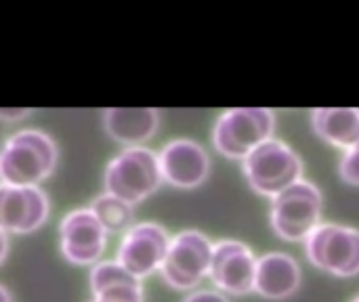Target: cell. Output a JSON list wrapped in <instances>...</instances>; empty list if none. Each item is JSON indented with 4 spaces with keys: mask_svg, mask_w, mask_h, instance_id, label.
Instances as JSON below:
<instances>
[{
    "mask_svg": "<svg viewBox=\"0 0 359 302\" xmlns=\"http://www.w3.org/2000/svg\"><path fill=\"white\" fill-rule=\"evenodd\" d=\"M61 238V254L72 265H97L105 252L107 231L99 223V219L88 210L69 212L59 227Z\"/></svg>",
    "mask_w": 359,
    "mask_h": 302,
    "instance_id": "obj_9",
    "label": "cell"
},
{
    "mask_svg": "<svg viewBox=\"0 0 359 302\" xmlns=\"http://www.w3.org/2000/svg\"><path fill=\"white\" fill-rule=\"evenodd\" d=\"M6 252H8V240H6V233L0 229V263L4 261Z\"/></svg>",
    "mask_w": 359,
    "mask_h": 302,
    "instance_id": "obj_22",
    "label": "cell"
},
{
    "mask_svg": "<svg viewBox=\"0 0 359 302\" xmlns=\"http://www.w3.org/2000/svg\"><path fill=\"white\" fill-rule=\"evenodd\" d=\"M57 164L55 141L36 128L15 132L0 149V183L38 187Z\"/></svg>",
    "mask_w": 359,
    "mask_h": 302,
    "instance_id": "obj_1",
    "label": "cell"
},
{
    "mask_svg": "<svg viewBox=\"0 0 359 302\" xmlns=\"http://www.w3.org/2000/svg\"><path fill=\"white\" fill-rule=\"evenodd\" d=\"M309 263L337 277H353L359 273V231L337 223H320L305 240Z\"/></svg>",
    "mask_w": 359,
    "mask_h": 302,
    "instance_id": "obj_6",
    "label": "cell"
},
{
    "mask_svg": "<svg viewBox=\"0 0 359 302\" xmlns=\"http://www.w3.org/2000/svg\"><path fill=\"white\" fill-rule=\"evenodd\" d=\"M48 217V198L40 187H15L0 183V229L25 235Z\"/></svg>",
    "mask_w": 359,
    "mask_h": 302,
    "instance_id": "obj_11",
    "label": "cell"
},
{
    "mask_svg": "<svg viewBox=\"0 0 359 302\" xmlns=\"http://www.w3.org/2000/svg\"><path fill=\"white\" fill-rule=\"evenodd\" d=\"M339 172H341L345 183L359 187V143L345 151L341 166H339Z\"/></svg>",
    "mask_w": 359,
    "mask_h": 302,
    "instance_id": "obj_19",
    "label": "cell"
},
{
    "mask_svg": "<svg viewBox=\"0 0 359 302\" xmlns=\"http://www.w3.org/2000/svg\"><path fill=\"white\" fill-rule=\"evenodd\" d=\"M353 302H359V296H358V298H355V301H353Z\"/></svg>",
    "mask_w": 359,
    "mask_h": 302,
    "instance_id": "obj_24",
    "label": "cell"
},
{
    "mask_svg": "<svg viewBox=\"0 0 359 302\" xmlns=\"http://www.w3.org/2000/svg\"><path fill=\"white\" fill-rule=\"evenodd\" d=\"M242 172L257 193L276 198L301 181L303 162L292 147L271 137L242 160Z\"/></svg>",
    "mask_w": 359,
    "mask_h": 302,
    "instance_id": "obj_3",
    "label": "cell"
},
{
    "mask_svg": "<svg viewBox=\"0 0 359 302\" xmlns=\"http://www.w3.org/2000/svg\"><path fill=\"white\" fill-rule=\"evenodd\" d=\"M311 126L334 147L351 149L359 143V109L353 107H318L311 114Z\"/></svg>",
    "mask_w": 359,
    "mask_h": 302,
    "instance_id": "obj_15",
    "label": "cell"
},
{
    "mask_svg": "<svg viewBox=\"0 0 359 302\" xmlns=\"http://www.w3.org/2000/svg\"><path fill=\"white\" fill-rule=\"evenodd\" d=\"M90 212L107 233H122L133 227V206L109 193L97 195L90 204Z\"/></svg>",
    "mask_w": 359,
    "mask_h": 302,
    "instance_id": "obj_16",
    "label": "cell"
},
{
    "mask_svg": "<svg viewBox=\"0 0 359 302\" xmlns=\"http://www.w3.org/2000/svg\"><path fill=\"white\" fill-rule=\"evenodd\" d=\"M93 302H143L141 282L139 284H124V286L109 288V290L97 294Z\"/></svg>",
    "mask_w": 359,
    "mask_h": 302,
    "instance_id": "obj_18",
    "label": "cell"
},
{
    "mask_svg": "<svg viewBox=\"0 0 359 302\" xmlns=\"http://www.w3.org/2000/svg\"><path fill=\"white\" fill-rule=\"evenodd\" d=\"M215 244L200 231H181L170 240L166 259L160 267L164 282L175 290L196 288L208 273Z\"/></svg>",
    "mask_w": 359,
    "mask_h": 302,
    "instance_id": "obj_7",
    "label": "cell"
},
{
    "mask_svg": "<svg viewBox=\"0 0 359 302\" xmlns=\"http://www.w3.org/2000/svg\"><path fill=\"white\" fill-rule=\"evenodd\" d=\"M160 124V114L151 107H111L103 114L107 135L128 147H143Z\"/></svg>",
    "mask_w": 359,
    "mask_h": 302,
    "instance_id": "obj_14",
    "label": "cell"
},
{
    "mask_svg": "<svg viewBox=\"0 0 359 302\" xmlns=\"http://www.w3.org/2000/svg\"><path fill=\"white\" fill-rule=\"evenodd\" d=\"M301 286L299 263L284 252H267L257 259L255 292L269 301H284Z\"/></svg>",
    "mask_w": 359,
    "mask_h": 302,
    "instance_id": "obj_13",
    "label": "cell"
},
{
    "mask_svg": "<svg viewBox=\"0 0 359 302\" xmlns=\"http://www.w3.org/2000/svg\"><path fill=\"white\" fill-rule=\"evenodd\" d=\"M158 162L162 179L179 189L200 187L210 174V158L206 149L191 139H175L166 143Z\"/></svg>",
    "mask_w": 359,
    "mask_h": 302,
    "instance_id": "obj_12",
    "label": "cell"
},
{
    "mask_svg": "<svg viewBox=\"0 0 359 302\" xmlns=\"http://www.w3.org/2000/svg\"><path fill=\"white\" fill-rule=\"evenodd\" d=\"M0 302H13L11 294H8V290H6V288H2V286H0Z\"/></svg>",
    "mask_w": 359,
    "mask_h": 302,
    "instance_id": "obj_23",
    "label": "cell"
},
{
    "mask_svg": "<svg viewBox=\"0 0 359 302\" xmlns=\"http://www.w3.org/2000/svg\"><path fill=\"white\" fill-rule=\"evenodd\" d=\"M170 235L158 223H137L126 233L118 248V263L137 280L156 273L168 252Z\"/></svg>",
    "mask_w": 359,
    "mask_h": 302,
    "instance_id": "obj_8",
    "label": "cell"
},
{
    "mask_svg": "<svg viewBox=\"0 0 359 302\" xmlns=\"http://www.w3.org/2000/svg\"><path fill=\"white\" fill-rule=\"evenodd\" d=\"M141 280H137L135 275H130L118 261H105V263H97L90 271V288L93 294H101L109 288L116 286H124V284H139Z\"/></svg>",
    "mask_w": 359,
    "mask_h": 302,
    "instance_id": "obj_17",
    "label": "cell"
},
{
    "mask_svg": "<svg viewBox=\"0 0 359 302\" xmlns=\"http://www.w3.org/2000/svg\"><path fill=\"white\" fill-rule=\"evenodd\" d=\"M25 116H29L27 107H0V120L4 122H17L23 120Z\"/></svg>",
    "mask_w": 359,
    "mask_h": 302,
    "instance_id": "obj_21",
    "label": "cell"
},
{
    "mask_svg": "<svg viewBox=\"0 0 359 302\" xmlns=\"http://www.w3.org/2000/svg\"><path fill=\"white\" fill-rule=\"evenodd\" d=\"M255 271H257V259L246 244L236 240H223L215 244L208 275L221 292L236 294V296L252 292Z\"/></svg>",
    "mask_w": 359,
    "mask_h": 302,
    "instance_id": "obj_10",
    "label": "cell"
},
{
    "mask_svg": "<svg viewBox=\"0 0 359 302\" xmlns=\"http://www.w3.org/2000/svg\"><path fill=\"white\" fill-rule=\"evenodd\" d=\"M276 116L267 107H233L219 116L212 128V143L219 153L244 160L250 151L271 139Z\"/></svg>",
    "mask_w": 359,
    "mask_h": 302,
    "instance_id": "obj_4",
    "label": "cell"
},
{
    "mask_svg": "<svg viewBox=\"0 0 359 302\" xmlns=\"http://www.w3.org/2000/svg\"><path fill=\"white\" fill-rule=\"evenodd\" d=\"M322 193L309 181H299L273 198L271 204V227L286 242L307 240L322 217Z\"/></svg>",
    "mask_w": 359,
    "mask_h": 302,
    "instance_id": "obj_5",
    "label": "cell"
},
{
    "mask_svg": "<svg viewBox=\"0 0 359 302\" xmlns=\"http://www.w3.org/2000/svg\"><path fill=\"white\" fill-rule=\"evenodd\" d=\"M158 156L147 147H126L105 168V193L135 206L162 185Z\"/></svg>",
    "mask_w": 359,
    "mask_h": 302,
    "instance_id": "obj_2",
    "label": "cell"
},
{
    "mask_svg": "<svg viewBox=\"0 0 359 302\" xmlns=\"http://www.w3.org/2000/svg\"><path fill=\"white\" fill-rule=\"evenodd\" d=\"M183 302H229L221 292H215V290H198V292H191Z\"/></svg>",
    "mask_w": 359,
    "mask_h": 302,
    "instance_id": "obj_20",
    "label": "cell"
}]
</instances>
